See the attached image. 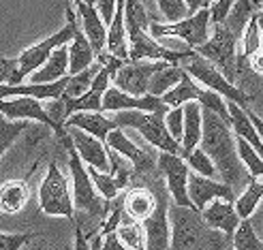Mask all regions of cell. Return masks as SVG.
Returning <instances> with one entry per match:
<instances>
[{"instance_id":"cell-37","label":"cell","mask_w":263,"mask_h":250,"mask_svg":"<svg viewBox=\"0 0 263 250\" xmlns=\"http://www.w3.org/2000/svg\"><path fill=\"white\" fill-rule=\"evenodd\" d=\"M199 103H201V107H203V109L214 111V113H216V116H220L227 124H231V116H229V107H227V103H225V97H220L218 92L203 90V92H201Z\"/></svg>"},{"instance_id":"cell-42","label":"cell","mask_w":263,"mask_h":250,"mask_svg":"<svg viewBox=\"0 0 263 250\" xmlns=\"http://www.w3.org/2000/svg\"><path fill=\"white\" fill-rule=\"evenodd\" d=\"M233 5H235V0H214V3L210 5V22H212V26L225 24Z\"/></svg>"},{"instance_id":"cell-33","label":"cell","mask_w":263,"mask_h":250,"mask_svg":"<svg viewBox=\"0 0 263 250\" xmlns=\"http://www.w3.org/2000/svg\"><path fill=\"white\" fill-rule=\"evenodd\" d=\"M238 154H240V159H242V163L248 171V176H251L253 180L263 178V159L257 154V150L251 146V143H246L240 137H238Z\"/></svg>"},{"instance_id":"cell-14","label":"cell","mask_w":263,"mask_h":250,"mask_svg":"<svg viewBox=\"0 0 263 250\" xmlns=\"http://www.w3.org/2000/svg\"><path fill=\"white\" fill-rule=\"evenodd\" d=\"M189 197H191L193 207L197 212H203V209L216 199L229 201V203H235V199H238V197H235V190L229 186V184L203 178L199 174H193V171H191V178H189Z\"/></svg>"},{"instance_id":"cell-19","label":"cell","mask_w":263,"mask_h":250,"mask_svg":"<svg viewBox=\"0 0 263 250\" xmlns=\"http://www.w3.org/2000/svg\"><path fill=\"white\" fill-rule=\"evenodd\" d=\"M201 216L208 222V227L225 233L227 238H231V242H233V235H235V231H238L240 222H242L235 205L229 203V201H222V199H216V201L210 203L201 212Z\"/></svg>"},{"instance_id":"cell-47","label":"cell","mask_w":263,"mask_h":250,"mask_svg":"<svg viewBox=\"0 0 263 250\" xmlns=\"http://www.w3.org/2000/svg\"><path fill=\"white\" fill-rule=\"evenodd\" d=\"M22 250H47V244L43 242V240H32V242H28V244H26Z\"/></svg>"},{"instance_id":"cell-44","label":"cell","mask_w":263,"mask_h":250,"mask_svg":"<svg viewBox=\"0 0 263 250\" xmlns=\"http://www.w3.org/2000/svg\"><path fill=\"white\" fill-rule=\"evenodd\" d=\"M73 250H92L90 238H88V233L84 231L80 220L75 222V244H73Z\"/></svg>"},{"instance_id":"cell-45","label":"cell","mask_w":263,"mask_h":250,"mask_svg":"<svg viewBox=\"0 0 263 250\" xmlns=\"http://www.w3.org/2000/svg\"><path fill=\"white\" fill-rule=\"evenodd\" d=\"M184 3H186L191 15H195V13L201 9H210V0H184Z\"/></svg>"},{"instance_id":"cell-15","label":"cell","mask_w":263,"mask_h":250,"mask_svg":"<svg viewBox=\"0 0 263 250\" xmlns=\"http://www.w3.org/2000/svg\"><path fill=\"white\" fill-rule=\"evenodd\" d=\"M103 111H146V113H169V107L159 97H130L126 92L118 90L116 86L109 88L103 97Z\"/></svg>"},{"instance_id":"cell-2","label":"cell","mask_w":263,"mask_h":250,"mask_svg":"<svg viewBox=\"0 0 263 250\" xmlns=\"http://www.w3.org/2000/svg\"><path fill=\"white\" fill-rule=\"evenodd\" d=\"M172 222V244L169 250H227L233 248L231 238L208 227L201 212L193 207H169Z\"/></svg>"},{"instance_id":"cell-8","label":"cell","mask_w":263,"mask_h":250,"mask_svg":"<svg viewBox=\"0 0 263 250\" xmlns=\"http://www.w3.org/2000/svg\"><path fill=\"white\" fill-rule=\"evenodd\" d=\"M67 26H64L62 30H58L56 34H51L49 39H45V41L41 43H36L28 49H24L22 54H20V71L24 77H28V75H34L39 69H43V64L49 60V56L54 54V51L62 45H69L73 41V36L77 32V15H75V11L71 9V5L67 7Z\"/></svg>"},{"instance_id":"cell-1","label":"cell","mask_w":263,"mask_h":250,"mask_svg":"<svg viewBox=\"0 0 263 250\" xmlns=\"http://www.w3.org/2000/svg\"><path fill=\"white\" fill-rule=\"evenodd\" d=\"M218 169L220 180L235 188H246L251 184V176L238 154V137L231 124H227L214 111L203 109V137L199 146Z\"/></svg>"},{"instance_id":"cell-48","label":"cell","mask_w":263,"mask_h":250,"mask_svg":"<svg viewBox=\"0 0 263 250\" xmlns=\"http://www.w3.org/2000/svg\"><path fill=\"white\" fill-rule=\"evenodd\" d=\"M82 3H88V5H97V0H82Z\"/></svg>"},{"instance_id":"cell-7","label":"cell","mask_w":263,"mask_h":250,"mask_svg":"<svg viewBox=\"0 0 263 250\" xmlns=\"http://www.w3.org/2000/svg\"><path fill=\"white\" fill-rule=\"evenodd\" d=\"M195 51L201 58L212 62L231 84H235V77L240 75V51L238 39L227 30V26H214L212 39Z\"/></svg>"},{"instance_id":"cell-29","label":"cell","mask_w":263,"mask_h":250,"mask_svg":"<svg viewBox=\"0 0 263 250\" xmlns=\"http://www.w3.org/2000/svg\"><path fill=\"white\" fill-rule=\"evenodd\" d=\"M116 233L128 250H146V229H143L141 222L130 220L128 216H122V222Z\"/></svg>"},{"instance_id":"cell-12","label":"cell","mask_w":263,"mask_h":250,"mask_svg":"<svg viewBox=\"0 0 263 250\" xmlns=\"http://www.w3.org/2000/svg\"><path fill=\"white\" fill-rule=\"evenodd\" d=\"M167 62H154V60H139V62H126L124 67L114 75V86L118 90L126 92L130 97H146L150 80L156 71H161Z\"/></svg>"},{"instance_id":"cell-49","label":"cell","mask_w":263,"mask_h":250,"mask_svg":"<svg viewBox=\"0 0 263 250\" xmlns=\"http://www.w3.org/2000/svg\"><path fill=\"white\" fill-rule=\"evenodd\" d=\"M227 250H233V248H227Z\"/></svg>"},{"instance_id":"cell-46","label":"cell","mask_w":263,"mask_h":250,"mask_svg":"<svg viewBox=\"0 0 263 250\" xmlns=\"http://www.w3.org/2000/svg\"><path fill=\"white\" fill-rule=\"evenodd\" d=\"M246 113H248V118H251V122L255 124V128H257V133H259V137H261V141H263V120H261V118L251 109V107H248L246 109Z\"/></svg>"},{"instance_id":"cell-10","label":"cell","mask_w":263,"mask_h":250,"mask_svg":"<svg viewBox=\"0 0 263 250\" xmlns=\"http://www.w3.org/2000/svg\"><path fill=\"white\" fill-rule=\"evenodd\" d=\"M159 171L167 184L169 197H172L174 205L180 207H193V201L189 197V178H191V167L186 161L178 154H167L159 152ZM195 209V207H193Z\"/></svg>"},{"instance_id":"cell-43","label":"cell","mask_w":263,"mask_h":250,"mask_svg":"<svg viewBox=\"0 0 263 250\" xmlns=\"http://www.w3.org/2000/svg\"><path fill=\"white\" fill-rule=\"evenodd\" d=\"M99 5V13L105 22V26H111L114 15H116V7H118V0H97Z\"/></svg>"},{"instance_id":"cell-30","label":"cell","mask_w":263,"mask_h":250,"mask_svg":"<svg viewBox=\"0 0 263 250\" xmlns=\"http://www.w3.org/2000/svg\"><path fill=\"white\" fill-rule=\"evenodd\" d=\"M263 199V180H251V184L244 188V193L235 199V209L242 220H248L253 216V212L257 209L259 201Z\"/></svg>"},{"instance_id":"cell-40","label":"cell","mask_w":263,"mask_h":250,"mask_svg":"<svg viewBox=\"0 0 263 250\" xmlns=\"http://www.w3.org/2000/svg\"><path fill=\"white\" fill-rule=\"evenodd\" d=\"M88 238H90L92 250H128V248L120 242V238H118L116 231L109 233V235H105V238H101V235H97V233H90Z\"/></svg>"},{"instance_id":"cell-13","label":"cell","mask_w":263,"mask_h":250,"mask_svg":"<svg viewBox=\"0 0 263 250\" xmlns=\"http://www.w3.org/2000/svg\"><path fill=\"white\" fill-rule=\"evenodd\" d=\"M105 146L111 148L120 156H124V159L133 165V174H152V171H159V154L135 146V143L126 137L122 128L111 130L107 141H105Z\"/></svg>"},{"instance_id":"cell-5","label":"cell","mask_w":263,"mask_h":250,"mask_svg":"<svg viewBox=\"0 0 263 250\" xmlns=\"http://www.w3.org/2000/svg\"><path fill=\"white\" fill-rule=\"evenodd\" d=\"M39 207H41V212L47 216L75 220L73 190L69 188V182L60 171L56 161L49 163L47 174L41 182V186H39Z\"/></svg>"},{"instance_id":"cell-41","label":"cell","mask_w":263,"mask_h":250,"mask_svg":"<svg viewBox=\"0 0 263 250\" xmlns=\"http://www.w3.org/2000/svg\"><path fill=\"white\" fill-rule=\"evenodd\" d=\"M165 122H167V128H169V133H172V137L182 143V137H184V107L169 109V113L165 116Z\"/></svg>"},{"instance_id":"cell-9","label":"cell","mask_w":263,"mask_h":250,"mask_svg":"<svg viewBox=\"0 0 263 250\" xmlns=\"http://www.w3.org/2000/svg\"><path fill=\"white\" fill-rule=\"evenodd\" d=\"M150 34L154 39L161 36H180L191 49H199L210 41V9L197 11L195 15L182 20L178 24H150Z\"/></svg>"},{"instance_id":"cell-31","label":"cell","mask_w":263,"mask_h":250,"mask_svg":"<svg viewBox=\"0 0 263 250\" xmlns=\"http://www.w3.org/2000/svg\"><path fill=\"white\" fill-rule=\"evenodd\" d=\"M99 71H101V62L97 60L90 69H86V71H82V73H77V75H69L67 92H64L62 97H67V99H80V97H84L86 92L92 88V84H95Z\"/></svg>"},{"instance_id":"cell-28","label":"cell","mask_w":263,"mask_h":250,"mask_svg":"<svg viewBox=\"0 0 263 250\" xmlns=\"http://www.w3.org/2000/svg\"><path fill=\"white\" fill-rule=\"evenodd\" d=\"M201 88L197 86L195 82H193V77L184 71V77H182V82L176 86V88H172L167 92V94L163 97V103L167 105L169 109H176V107H184L186 103H191V101H197L199 103V99H201Z\"/></svg>"},{"instance_id":"cell-11","label":"cell","mask_w":263,"mask_h":250,"mask_svg":"<svg viewBox=\"0 0 263 250\" xmlns=\"http://www.w3.org/2000/svg\"><path fill=\"white\" fill-rule=\"evenodd\" d=\"M0 116H5L7 120H15V122H39V124H45L47 128H51L54 133L62 139L67 135V130H62L51 116L47 113V109L43 107V103L39 99H30V97H15V99H3L0 101Z\"/></svg>"},{"instance_id":"cell-32","label":"cell","mask_w":263,"mask_h":250,"mask_svg":"<svg viewBox=\"0 0 263 250\" xmlns=\"http://www.w3.org/2000/svg\"><path fill=\"white\" fill-rule=\"evenodd\" d=\"M233 250H263V240L253 227L251 220H242L233 235Z\"/></svg>"},{"instance_id":"cell-36","label":"cell","mask_w":263,"mask_h":250,"mask_svg":"<svg viewBox=\"0 0 263 250\" xmlns=\"http://www.w3.org/2000/svg\"><path fill=\"white\" fill-rule=\"evenodd\" d=\"M156 5H159L161 13H163V20L167 24H178L182 20L191 17L189 7L184 0H156Z\"/></svg>"},{"instance_id":"cell-23","label":"cell","mask_w":263,"mask_h":250,"mask_svg":"<svg viewBox=\"0 0 263 250\" xmlns=\"http://www.w3.org/2000/svg\"><path fill=\"white\" fill-rule=\"evenodd\" d=\"M64 77H69V45L58 47L49 60L43 64V69H39L34 75H30L32 84H54Z\"/></svg>"},{"instance_id":"cell-6","label":"cell","mask_w":263,"mask_h":250,"mask_svg":"<svg viewBox=\"0 0 263 250\" xmlns=\"http://www.w3.org/2000/svg\"><path fill=\"white\" fill-rule=\"evenodd\" d=\"M180 67L186 71L193 80L197 82H201L208 90H212V92H218L220 97H225L227 101L235 103V105H240L242 109H248V103H251V94H246V92L242 88H238L235 84H231L225 75H222L212 62L201 58L199 54H195L189 58V60H184Z\"/></svg>"},{"instance_id":"cell-20","label":"cell","mask_w":263,"mask_h":250,"mask_svg":"<svg viewBox=\"0 0 263 250\" xmlns=\"http://www.w3.org/2000/svg\"><path fill=\"white\" fill-rule=\"evenodd\" d=\"M64 128H82L88 135L97 137L99 141H107L111 130L118 128L114 118L103 116V111H80L73 113L67 122H64Z\"/></svg>"},{"instance_id":"cell-4","label":"cell","mask_w":263,"mask_h":250,"mask_svg":"<svg viewBox=\"0 0 263 250\" xmlns=\"http://www.w3.org/2000/svg\"><path fill=\"white\" fill-rule=\"evenodd\" d=\"M167 113H146V111H118L116 124L118 128H135L137 133L146 139L150 146H154L159 152L178 154L182 156V143L172 137L165 122Z\"/></svg>"},{"instance_id":"cell-34","label":"cell","mask_w":263,"mask_h":250,"mask_svg":"<svg viewBox=\"0 0 263 250\" xmlns=\"http://www.w3.org/2000/svg\"><path fill=\"white\" fill-rule=\"evenodd\" d=\"M28 126L30 122H11L5 116H0V159Z\"/></svg>"},{"instance_id":"cell-22","label":"cell","mask_w":263,"mask_h":250,"mask_svg":"<svg viewBox=\"0 0 263 250\" xmlns=\"http://www.w3.org/2000/svg\"><path fill=\"white\" fill-rule=\"evenodd\" d=\"M28 199H30L28 180H9L0 184V212L3 214L22 212Z\"/></svg>"},{"instance_id":"cell-24","label":"cell","mask_w":263,"mask_h":250,"mask_svg":"<svg viewBox=\"0 0 263 250\" xmlns=\"http://www.w3.org/2000/svg\"><path fill=\"white\" fill-rule=\"evenodd\" d=\"M259 11H263L261 0H235L229 17L222 26H227V30L240 41V39L244 36V32H246V28H248V24H251V20L257 15Z\"/></svg>"},{"instance_id":"cell-25","label":"cell","mask_w":263,"mask_h":250,"mask_svg":"<svg viewBox=\"0 0 263 250\" xmlns=\"http://www.w3.org/2000/svg\"><path fill=\"white\" fill-rule=\"evenodd\" d=\"M227 107H229V116H231V128H233V133L235 137H240L244 139L246 143H251V146L257 150V154L263 159V141L257 133V128L255 124L251 122V118H248L246 109H242L240 105H235L231 101H227Z\"/></svg>"},{"instance_id":"cell-39","label":"cell","mask_w":263,"mask_h":250,"mask_svg":"<svg viewBox=\"0 0 263 250\" xmlns=\"http://www.w3.org/2000/svg\"><path fill=\"white\" fill-rule=\"evenodd\" d=\"M41 238V233L24 231V233H3L0 231V250H22L28 242Z\"/></svg>"},{"instance_id":"cell-18","label":"cell","mask_w":263,"mask_h":250,"mask_svg":"<svg viewBox=\"0 0 263 250\" xmlns=\"http://www.w3.org/2000/svg\"><path fill=\"white\" fill-rule=\"evenodd\" d=\"M156 203H159V199H156V193L150 186H130L124 193V201H122L124 216L143 225L154 214Z\"/></svg>"},{"instance_id":"cell-26","label":"cell","mask_w":263,"mask_h":250,"mask_svg":"<svg viewBox=\"0 0 263 250\" xmlns=\"http://www.w3.org/2000/svg\"><path fill=\"white\" fill-rule=\"evenodd\" d=\"M95 58H97V54H95V49H92L88 36L84 34L82 28H77L73 41L69 45V75H77V73L90 69L92 64L97 62Z\"/></svg>"},{"instance_id":"cell-16","label":"cell","mask_w":263,"mask_h":250,"mask_svg":"<svg viewBox=\"0 0 263 250\" xmlns=\"http://www.w3.org/2000/svg\"><path fill=\"white\" fill-rule=\"evenodd\" d=\"M69 139L75 146L77 154L82 156V161L88 167H95L103 174H109L111 171V163H109V154H107V146L103 141H99L97 137L88 135L82 128H67Z\"/></svg>"},{"instance_id":"cell-21","label":"cell","mask_w":263,"mask_h":250,"mask_svg":"<svg viewBox=\"0 0 263 250\" xmlns=\"http://www.w3.org/2000/svg\"><path fill=\"white\" fill-rule=\"evenodd\" d=\"M203 137V107L201 103L191 101L184 105V137H182V159L201 146Z\"/></svg>"},{"instance_id":"cell-17","label":"cell","mask_w":263,"mask_h":250,"mask_svg":"<svg viewBox=\"0 0 263 250\" xmlns=\"http://www.w3.org/2000/svg\"><path fill=\"white\" fill-rule=\"evenodd\" d=\"M77 9V20L82 22V30L88 36V41L95 49L97 58L103 56L107 51V28H105V22L101 17V13L95 5L82 3V0H71Z\"/></svg>"},{"instance_id":"cell-38","label":"cell","mask_w":263,"mask_h":250,"mask_svg":"<svg viewBox=\"0 0 263 250\" xmlns=\"http://www.w3.org/2000/svg\"><path fill=\"white\" fill-rule=\"evenodd\" d=\"M24 75L17 58H0V86H20Z\"/></svg>"},{"instance_id":"cell-35","label":"cell","mask_w":263,"mask_h":250,"mask_svg":"<svg viewBox=\"0 0 263 250\" xmlns=\"http://www.w3.org/2000/svg\"><path fill=\"white\" fill-rule=\"evenodd\" d=\"M184 161H186V165L193 169V174H199V176L210 178V180H214L218 176L216 165L212 163V159H210V156L201 148H195Z\"/></svg>"},{"instance_id":"cell-3","label":"cell","mask_w":263,"mask_h":250,"mask_svg":"<svg viewBox=\"0 0 263 250\" xmlns=\"http://www.w3.org/2000/svg\"><path fill=\"white\" fill-rule=\"evenodd\" d=\"M64 143V150L69 152V169H71V178H73V203L75 209L82 212L90 218H99L101 222L105 220L109 212V201H105L99 195V190L95 188V182H92L90 174H88V165L82 161V156L77 154L75 146L69 139V133L60 139Z\"/></svg>"},{"instance_id":"cell-27","label":"cell","mask_w":263,"mask_h":250,"mask_svg":"<svg viewBox=\"0 0 263 250\" xmlns=\"http://www.w3.org/2000/svg\"><path fill=\"white\" fill-rule=\"evenodd\" d=\"M182 77H184V69L180 67V64L167 62L161 71H156V73L152 75L150 88H148V94H150V97H159V99H163L169 90L176 88V86L182 82Z\"/></svg>"}]
</instances>
